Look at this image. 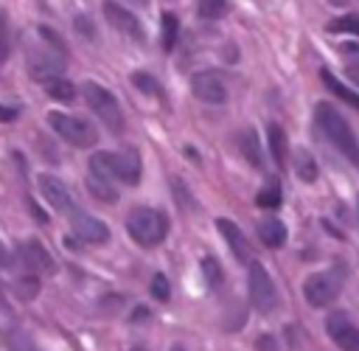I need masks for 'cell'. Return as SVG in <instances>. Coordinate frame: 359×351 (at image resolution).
I'll list each match as a JSON object with an SVG mask.
<instances>
[{
    "mask_svg": "<svg viewBox=\"0 0 359 351\" xmlns=\"http://www.w3.org/2000/svg\"><path fill=\"white\" fill-rule=\"evenodd\" d=\"M314 121H317L320 132L337 146V152L345 154L353 166H359V140H356V135L351 132V124L342 118V112H339L337 107L320 101V104L314 107Z\"/></svg>",
    "mask_w": 359,
    "mask_h": 351,
    "instance_id": "cell-1",
    "label": "cell"
},
{
    "mask_svg": "<svg viewBox=\"0 0 359 351\" xmlns=\"http://www.w3.org/2000/svg\"><path fill=\"white\" fill-rule=\"evenodd\" d=\"M90 174L135 185L140 180V157L137 152H95L90 157Z\"/></svg>",
    "mask_w": 359,
    "mask_h": 351,
    "instance_id": "cell-2",
    "label": "cell"
},
{
    "mask_svg": "<svg viewBox=\"0 0 359 351\" xmlns=\"http://www.w3.org/2000/svg\"><path fill=\"white\" fill-rule=\"evenodd\" d=\"M126 233L140 247H154L168 233V216L163 211H157V208H135L126 216Z\"/></svg>",
    "mask_w": 359,
    "mask_h": 351,
    "instance_id": "cell-3",
    "label": "cell"
},
{
    "mask_svg": "<svg viewBox=\"0 0 359 351\" xmlns=\"http://www.w3.org/2000/svg\"><path fill=\"white\" fill-rule=\"evenodd\" d=\"M48 124H50V129L62 140H67L76 149H90L98 140V132L84 118H76V115H67V112H50L48 115Z\"/></svg>",
    "mask_w": 359,
    "mask_h": 351,
    "instance_id": "cell-4",
    "label": "cell"
},
{
    "mask_svg": "<svg viewBox=\"0 0 359 351\" xmlns=\"http://www.w3.org/2000/svg\"><path fill=\"white\" fill-rule=\"evenodd\" d=\"M84 101H87V107H90L112 132H121V129H123V115H121L118 98H115L107 87H101L98 81H87V84H84Z\"/></svg>",
    "mask_w": 359,
    "mask_h": 351,
    "instance_id": "cell-5",
    "label": "cell"
},
{
    "mask_svg": "<svg viewBox=\"0 0 359 351\" xmlns=\"http://www.w3.org/2000/svg\"><path fill=\"white\" fill-rule=\"evenodd\" d=\"M247 284H250V300H252V306L261 314H269L278 306V292H275V284H272V278H269V272L264 270L261 261H252L250 264Z\"/></svg>",
    "mask_w": 359,
    "mask_h": 351,
    "instance_id": "cell-6",
    "label": "cell"
},
{
    "mask_svg": "<svg viewBox=\"0 0 359 351\" xmlns=\"http://www.w3.org/2000/svg\"><path fill=\"white\" fill-rule=\"evenodd\" d=\"M339 292H342V278L337 272H314L303 284V295H306L309 306H317V309L334 303Z\"/></svg>",
    "mask_w": 359,
    "mask_h": 351,
    "instance_id": "cell-7",
    "label": "cell"
},
{
    "mask_svg": "<svg viewBox=\"0 0 359 351\" xmlns=\"http://www.w3.org/2000/svg\"><path fill=\"white\" fill-rule=\"evenodd\" d=\"M191 93L199 101L222 104L227 98V84H224V79H222L219 70H199V73L191 76Z\"/></svg>",
    "mask_w": 359,
    "mask_h": 351,
    "instance_id": "cell-8",
    "label": "cell"
},
{
    "mask_svg": "<svg viewBox=\"0 0 359 351\" xmlns=\"http://www.w3.org/2000/svg\"><path fill=\"white\" fill-rule=\"evenodd\" d=\"M325 331L342 351H359V329L351 323L345 312H331L325 320Z\"/></svg>",
    "mask_w": 359,
    "mask_h": 351,
    "instance_id": "cell-9",
    "label": "cell"
},
{
    "mask_svg": "<svg viewBox=\"0 0 359 351\" xmlns=\"http://www.w3.org/2000/svg\"><path fill=\"white\" fill-rule=\"evenodd\" d=\"M104 17H107V22H109L112 28H118L121 34H126V37H132V39H143V37H146L140 20H137L129 8H123L121 3L107 0V3H104Z\"/></svg>",
    "mask_w": 359,
    "mask_h": 351,
    "instance_id": "cell-10",
    "label": "cell"
},
{
    "mask_svg": "<svg viewBox=\"0 0 359 351\" xmlns=\"http://www.w3.org/2000/svg\"><path fill=\"white\" fill-rule=\"evenodd\" d=\"M39 194L45 197V202H48L53 211H73V197H70L67 185H65L59 177L42 174V177H39Z\"/></svg>",
    "mask_w": 359,
    "mask_h": 351,
    "instance_id": "cell-11",
    "label": "cell"
},
{
    "mask_svg": "<svg viewBox=\"0 0 359 351\" xmlns=\"http://www.w3.org/2000/svg\"><path fill=\"white\" fill-rule=\"evenodd\" d=\"M17 256H20V264H22V267H28L31 272H53V270H56V264H53L50 253H48L36 239H31V241L20 244Z\"/></svg>",
    "mask_w": 359,
    "mask_h": 351,
    "instance_id": "cell-12",
    "label": "cell"
},
{
    "mask_svg": "<svg viewBox=\"0 0 359 351\" xmlns=\"http://www.w3.org/2000/svg\"><path fill=\"white\" fill-rule=\"evenodd\" d=\"M73 233L81 241H90V244H101V241L109 239V227L101 219H95L90 213H81V211L73 213Z\"/></svg>",
    "mask_w": 359,
    "mask_h": 351,
    "instance_id": "cell-13",
    "label": "cell"
},
{
    "mask_svg": "<svg viewBox=\"0 0 359 351\" xmlns=\"http://www.w3.org/2000/svg\"><path fill=\"white\" fill-rule=\"evenodd\" d=\"M216 227H219V233L224 236V241L230 244V250H233V256L241 261V264H247V258H250V244H247V236L241 233V227L233 222V219H216Z\"/></svg>",
    "mask_w": 359,
    "mask_h": 351,
    "instance_id": "cell-14",
    "label": "cell"
},
{
    "mask_svg": "<svg viewBox=\"0 0 359 351\" xmlns=\"http://www.w3.org/2000/svg\"><path fill=\"white\" fill-rule=\"evenodd\" d=\"M266 143H269V154H272V160H275V166L278 168H286V135H283V129L278 126V124H269L266 126Z\"/></svg>",
    "mask_w": 359,
    "mask_h": 351,
    "instance_id": "cell-15",
    "label": "cell"
},
{
    "mask_svg": "<svg viewBox=\"0 0 359 351\" xmlns=\"http://www.w3.org/2000/svg\"><path fill=\"white\" fill-rule=\"evenodd\" d=\"M258 239H261L266 247H280V244L286 241V227H283V222H278V219H264V222H258Z\"/></svg>",
    "mask_w": 359,
    "mask_h": 351,
    "instance_id": "cell-16",
    "label": "cell"
},
{
    "mask_svg": "<svg viewBox=\"0 0 359 351\" xmlns=\"http://www.w3.org/2000/svg\"><path fill=\"white\" fill-rule=\"evenodd\" d=\"M294 171L303 183H314L317 180V163H314V154L309 149H297L294 152Z\"/></svg>",
    "mask_w": 359,
    "mask_h": 351,
    "instance_id": "cell-17",
    "label": "cell"
},
{
    "mask_svg": "<svg viewBox=\"0 0 359 351\" xmlns=\"http://www.w3.org/2000/svg\"><path fill=\"white\" fill-rule=\"evenodd\" d=\"M241 154L250 160V166H255V168L264 166V157H261V146H258V135H255V129H244V132H241Z\"/></svg>",
    "mask_w": 359,
    "mask_h": 351,
    "instance_id": "cell-18",
    "label": "cell"
},
{
    "mask_svg": "<svg viewBox=\"0 0 359 351\" xmlns=\"http://www.w3.org/2000/svg\"><path fill=\"white\" fill-rule=\"evenodd\" d=\"M87 191H90L98 202H118V191H115V188H112V183H109V180H104V177L90 174V177H87Z\"/></svg>",
    "mask_w": 359,
    "mask_h": 351,
    "instance_id": "cell-19",
    "label": "cell"
},
{
    "mask_svg": "<svg viewBox=\"0 0 359 351\" xmlns=\"http://www.w3.org/2000/svg\"><path fill=\"white\" fill-rule=\"evenodd\" d=\"M320 79H323V84H325L337 98H342L345 104H351V107H356V110H359V93H353L351 87H345L342 81H337L328 70H323V73H320Z\"/></svg>",
    "mask_w": 359,
    "mask_h": 351,
    "instance_id": "cell-20",
    "label": "cell"
},
{
    "mask_svg": "<svg viewBox=\"0 0 359 351\" xmlns=\"http://www.w3.org/2000/svg\"><path fill=\"white\" fill-rule=\"evenodd\" d=\"M255 202H258V208H278L280 205V185L272 180V183H266L258 194H255Z\"/></svg>",
    "mask_w": 359,
    "mask_h": 351,
    "instance_id": "cell-21",
    "label": "cell"
},
{
    "mask_svg": "<svg viewBox=\"0 0 359 351\" xmlns=\"http://www.w3.org/2000/svg\"><path fill=\"white\" fill-rule=\"evenodd\" d=\"M177 34H180V20H177L171 11H165V14H163V48H165V51L174 48Z\"/></svg>",
    "mask_w": 359,
    "mask_h": 351,
    "instance_id": "cell-22",
    "label": "cell"
},
{
    "mask_svg": "<svg viewBox=\"0 0 359 351\" xmlns=\"http://www.w3.org/2000/svg\"><path fill=\"white\" fill-rule=\"evenodd\" d=\"M45 90L48 95L59 98V101H73L76 98V87L70 81H62V79H53V81H45Z\"/></svg>",
    "mask_w": 359,
    "mask_h": 351,
    "instance_id": "cell-23",
    "label": "cell"
},
{
    "mask_svg": "<svg viewBox=\"0 0 359 351\" xmlns=\"http://www.w3.org/2000/svg\"><path fill=\"white\" fill-rule=\"evenodd\" d=\"M224 11H227V0H199L196 6V14L202 20H219Z\"/></svg>",
    "mask_w": 359,
    "mask_h": 351,
    "instance_id": "cell-24",
    "label": "cell"
},
{
    "mask_svg": "<svg viewBox=\"0 0 359 351\" xmlns=\"http://www.w3.org/2000/svg\"><path fill=\"white\" fill-rule=\"evenodd\" d=\"M328 31H331V34H356V37H359V14L337 17L334 22H328Z\"/></svg>",
    "mask_w": 359,
    "mask_h": 351,
    "instance_id": "cell-25",
    "label": "cell"
},
{
    "mask_svg": "<svg viewBox=\"0 0 359 351\" xmlns=\"http://www.w3.org/2000/svg\"><path fill=\"white\" fill-rule=\"evenodd\" d=\"M14 292H17V298H22V300L36 298V292H39V278H36V275H22V278H17Z\"/></svg>",
    "mask_w": 359,
    "mask_h": 351,
    "instance_id": "cell-26",
    "label": "cell"
},
{
    "mask_svg": "<svg viewBox=\"0 0 359 351\" xmlns=\"http://www.w3.org/2000/svg\"><path fill=\"white\" fill-rule=\"evenodd\" d=\"M132 84H135V87H140L146 95H163L160 81H157L154 76H149V73H132Z\"/></svg>",
    "mask_w": 359,
    "mask_h": 351,
    "instance_id": "cell-27",
    "label": "cell"
},
{
    "mask_svg": "<svg viewBox=\"0 0 359 351\" xmlns=\"http://www.w3.org/2000/svg\"><path fill=\"white\" fill-rule=\"evenodd\" d=\"M6 345H8V351H39L36 343L25 331H11L8 340H6Z\"/></svg>",
    "mask_w": 359,
    "mask_h": 351,
    "instance_id": "cell-28",
    "label": "cell"
},
{
    "mask_svg": "<svg viewBox=\"0 0 359 351\" xmlns=\"http://www.w3.org/2000/svg\"><path fill=\"white\" fill-rule=\"evenodd\" d=\"M151 295H154L157 300H168V298H171V286H168V278H165L163 272H157V275L151 278Z\"/></svg>",
    "mask_w": 359,
    "mask_h": 351,
    "instance_id": "cell-29",
    "label": "cell"
},
{
    "mask_svg": "<svg viewBox=\"0 0 359 351\" xmlns=\"http://www.w3.org/2000/svg\"><path fill=\"white\" fill-rule=\"evenodd\" d=\"M202 272H205V278H208V284L210 286H219V281H222V272H219V264H216V258H202Z\"/></svg>",
    "mask_w": 359,
    "mask_h": 351,
    "instance_id": "cell-30",
    "label": "cell"
},
{
    "mask_svg": "<svg viewBox=\"0 0 359 351\" xmlns=\"http://www.w3.org/2000/svg\"><path fill=\"white\" fill-rule=\"evenodd\" d=\"M258 351H278V345H275V337H269V334H261V337H258Z\"/></svg>",
    "mask_w": 359,
    "mask_h": 351,
    "instance_id": "cell-31",
    "label": "cell"
},
{
    "mask_svg": "<svg viewBox=\"0 0 359 351\" xmlns=\"http://www.w3.org/2000/svg\"><path fill=\"white\" fill-rule=\"evenodd\" d=\"M76 28L84 34V37H93L95 34V28H93V22H87V17H76Z\"/></svg>",
    "mask_w": 359,
    "mask_h": 351,
    "instance_id": "cell-32",
    "label": "cell"
},
{
    "mask_svg": "<svg viewBox=\"0 0 359 351\" xmlns=\"http://www.w3.org/2000/svg\"><path fill=\"white\" fill-rule=\"evenodd\" d=\"M17 115V107H3V121H11Z\"/></svg>",
    "mask_w": 359,
    "mask_h": 351,
    "instance_id": "cell-33",
    "label": "cell"
},
{
    "mask_svg": "<svg viewBox=\"0 0 359 351\" xmlns=\"http://www.w3.org/2000/svg\"><path fill=\"white\" fill-rule=\"evenodd\" d=\"M143 317H149V312H146L143 306H137V309H135V314H132V320H143Z\"/></svg>",
    "mask_w": 359,
    "mask_h": 351,
    "instance_id": "cell-34",
    "label": "cell"
},
{
    "mask_svg": "<svg viewBox=\"0 0 359 351\" xmlns=\"http://www.w3.org/2000/svg\"><path fill=\"white\" fill-rule=\"evenodd\" d=\"M328 3H331V6H348L351 0H328Z\"/></svg>",
    "mask_w": 359,
    "mask_h": 351,
    "instance_id": "cell-35",
    "label": "cell"
},
{
    "mask_svg": "<svg viewBox=\"0 0 359 351\" xmlns=\"http://www.w3.org/2000/svg\"><path fill=\"white\" fill-rule=\"evenodd\" d=\"M171 351H185V348L182 345H171Z\"/></svg>",
    "mask_w": 359,
    "mask_h": 351,
    "instance_id": "cell-36",
    "label": "cell"
},
{
    "mask_svg": "<svg viewBox=\"0 0 359 351\" xmlns=\"http://www.w3.org/2000/svg\"><path fill=\"white\" fill-rule=\"evenodd\" d=\"M356 211H359V199H356Z\"/></svg>",
    "mask_w": 359,
    "mask_h": 351,
    "instance_id": "cell-37",
    "label": "cell"
},
{
    "mask_svg": "<svg viewBox=\"0 0 359 351\" xmlns=\"http://www.w3.org/2000/svg\"><path fill=\"white\" fill-rule=\"evenodd\" d=\"M137 3H146V0H137Z\"/></svg>",
    "mask_w": 359,
    "mask_h": 351,
    "instance_id": "cell-38",
    "label": "cell"
}]
</instances>
